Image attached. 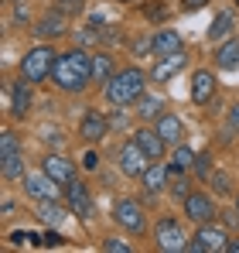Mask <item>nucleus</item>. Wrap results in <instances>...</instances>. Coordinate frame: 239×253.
<instances>
[{
  "label": "nucleus",
  "mask_w": 239,
  "mask_h": 253,
  "mask_svg": "<svg viewBox=\"0 0 239 253\" xmlns=\"http://www.w3.org/2000/svg\"><path fill=\"white\" fill-rule=\"evenodd\" d=\"M117 72H120V69H117V62H113L110 51H92V83L106 85Z\"/></svg>",
  "instance_id": "nucleus-25"
},
{
  "label": "nucleus",
  "mask_w": 239,
  "mask_h": 253,
  "mask_svg": "<svg viewBox=\"0 0 239 253\" xmlns=\"http://www.w3.org/2000/svg\"><path fill=\"white\" fill-rule=\"evenodd\" d=\"M140 185H144V192H151V195L167 192V185H171V168H167V161H151L147 171L140 174Z\"/></svg>",
  "instance_id": "nucleus-19"
},
{
  "label": "nucleus",
  "mask_w": 239,
  "mask_h": 253,
  "mask_svg": "<svg viewBox=\"0 0 239 253\" xmlns=\"http://www.w3.org/2000/svg\"><path fill=\"white\" fill-rule=\"evenodd\" d=\"M103 92H106V103H110V106L126 110V106H133V103L147 92V72L137 69V65H126V69H120L117 76L103 85Z\"/></svg>",
  "instance_id": "nucleus-2"
},
{
  "label": "nucleus",
  "mask_w": 239,
  "mask_h": 253,
  "mask_svg": "<svg viewBox=\"0 0 239 253\" xmlns=\"http://www.w3.org/2000/svg\"><path fill=\"white\" fill-rule=\"evenodd\" d=\"M24 147H21V137L10 130V126H3L0 130V161H7V158H14V154H21Z\"/></svg>",
  "instance_id": "nucleus-28"
},
{
  "label": "nucleus",
  "mask_w": 239,
  "mask_h": 253,
  "mask_svg": "<svg viewBox=\"0 0 239 253\" xmlns=\"http://www.w3.org/2000/svg\"><path fill=\"white\" fill-rule=\"evenodd\" d=\"M212 165H215V158L208 154V151H201V154H195V165H192V171L199 174V178H212Z\"/></svg>",
  "instance_id": "nucleus-30"
},
{
  "label": "nucleus",
  "mask_w": 239,
  "mask_h": 253,
  "mask_svg": "<svg viewBox=\"0 0 239 253\" xmlns=\"http://www.w3.org/2000/svg\"><path fill=\"white\" fill-rule=\"evenodd\" d=\"M62 195H65V202H69L72 215H79L82 222H89V219H92L96 202H92V192H89V185H85V181L72 178L69 185H62Z\"/></svg>",
  "instance_id": "nucleus-8"
},
{
  "label": "nucleus",
  "mask_w": 239,
  "mask_h": 253,
  "mask_svg": "<svg viewBox=\"0 0 239 253\" xmlns=\"http://www.w3.org/2000/svg\"><path fill=\"white\" fill-rule=\"evenodd\" d=\"M113 222H117L123 233H130V236H144L147 233V209L137 202V199H130V195H120L113 199Z\"/></svg>",
  "instance_id": "nucleus-4"
},
{
  "label": "nucleus",
  "mask_w": 239,
  "mask_h": 253,
  "mask_svg": "<svg viewBox=\"0 0 239 253\" xmlns=\"http://www.w3.org/2000/svg\"><path fill=\"white\" fill-rule=\"evenodd\" d=\"M10 3H21V0H10Z\"/></svg>",
  "instance_id": "nucleus-45"
},
{
  "label": "nucleus",
  "mask_w": 239,
  "mask_h": 253,
  "mask_svg": "<svg viewBox=\"0 0 239 253\" xmlns=\"http://www.w3.org/2000/svg\"><path fill=\"white\" fill-rule=\"evenodd\" d=\"M144 17H151V21H167V3H160V0L144 3Z\"/></svg>",
  "instance_id": "nucleus-33"
},
{
  "label": "nucleus",
  "mask_w": 239,
  "mask_h": 253,
  "mask_svg": "<svg viewBox=\"0 0 239 253\" xmlns=\"http://www.w3.org/2000/svg\"><path fill=\"white\" fill-rule=\"evenodd\" d=\"M236 212H239V195H236Z\"/></svg>",
  "instance_id": "nucleus-44"
},
{
  "label": "nucleus",
  "mask_w": 239,
  "mask_h": 253,
  "mask_svg": "<svg viewBox=\"0 0 239 253\" xmlns=\"http://www.w3.org/2000/svg\"><path fill=\"white\" fill-rule=\"evenodd\" d=\"M7 240H10L14 247H21V243H28V240H35V243H38V233H31V229H17V233H10Z\"/></svg>",
  "instance_id": "nucleus-38"
},
{
  "label": "nucleus",
  "mask_w": 239,
  "mask_h": 253,
  "mask_svg": "<svg viewBox=\"0 0 239 253\" xmlns=\"http://www.w3.org/2000/svg\"><path fill=\"white\" fill-rule=\"evenodd\" d=\"M154 130H158L160 137H164V144L167 147H174V144H181L185 140V120L178 117V113H160L158 120H154Z\"/></svg>",
  "instance_id": "nucleus-20"
},
{
  "label": "nucleus",
  "mask_w": 239,
  "mask_h": 253,
  "mask_svg": "<svg viewBox=\"0 0 239 253\" xmlns=\"http://www.w3.org/2000/svg\"><path fill=\"white\" fill-rule=\"evenodd\" d=\"M226 133L239 137V99L229 103V110H226Z\"/></svg>",
  "instance_id": "nucleus-34"
},
{
  "label": "nucleus",
  "mask_w": 239,
  "mask_h": 253,
  "mask_svg": "<svg viewBox=\"0 0 239 253\" xmlns=\"http://www.w3.org/2000/svg\"><path fill=\"white\" fill-rule=\"evenodd\" d=\"M31 31H35V38H38V42H55V38L69 35V17H65L62 10H48L41 21L31 24Z\"/></svg>",
  "instance_id": "nucleus-15"
},
{
  "label": "nucleus",
  "mask_w": 239,
  "mask_h": 253,
  "mask_svg": "<svg viewBox=\"0 0 239 253\" xmlns=\"http://www.w3.org/2000/svg\"><path fill=\"white\" fill-rule=\"evenodd\" d=\"M185 48V38H181V31H174V28H158L154 35H151V55L154 58H167V55H174V51H181Z\"/></svg>",
  "instance_id": "nucleus-18"
},
{
  "label": "nucleus",
  "mask_w": 239,
  "mask_h": 253,
  "mask_svg": "<svg viewBox=\"0 0 239 253\" xmlns=\"http://www.w3.org/2000/svg\"><path fill=\"white\" fill-rule=\"evenodd\" d=\"M117 165H120V171L126 174V178H137L140 181V174L147 171V165H151V158L144 154V147L130 137V140H123L120 144V151H117Z\"/></svg>",
  "instance_id": "nucleus-9"
},
{
  "label": "nucleus",
  "mask_w": 239,
  "mask_h": 253,
  "mask_svg": "<svg viewBox=\"0 0 239 253\" xmlns=\"http://www.w3.org/2000/svg\"><path fill=\"white\" fill-rule=\"evenodd\" d=\"M110 130H113V120H110L106 113H99V110H85V113H82V120H79V137L89 144V147L103 144Z\"/></svg>",
  "instance_id": "nucleus-11"
},
{
  "label": "nucleus",
  "mask_w": 239,
  "mask_h": 253,
  "mask_svg": "<svg viewBox=\"0 0 239 253\" xmlns=\"http://www.w3.org/2000/svg\"><path fill=\"white\" fill-rule=\"evenodd\" d=\"M14 209H17V202L14 199H3V212L0 215H14Z\"/></svg>",
  "instance_id": "nucleus-40"
},
{
  "label": "nucleus",
  "mask_w": 239,
  "mask_h": 253,
  "mask_svg": "<svg viewBox=\"0 0 239 253\" xmlns=\"http://www.w3.org/2000/svg\"><path fill=\"white\" fill-rule=\"evenodd\" d=\"M133 110H137V117H140L144 124H154L160 113H167V99L158 96V92H144V96L133 103Z\"/></svg>",
  "instance_id": "nucleus-21"
},
{
  "label": "nucleus",
  "mask_w": 239,
  "mask_h": 253,
  "mask_svg": "<svg viewBox=\"0 0 239 253\" xmlns=\"http://www.w3.org/2000/svg\"><path fill=\"white\" fill-rule=\"evenodd\" d=\"M31 110H35V83L17 76L7 85V113H10V120H24Z\"/></svg>",
  "instance_id": "nucleus-6"
},
{
  "label": "nucleus",
  "mask_w": 239,
  "mask_h": 253,
  "mask_svg": "<svg viewBox=\"0 0 239 253\" xmlns=\"http://www.w3.org/2000/svg\"><path fill=\"white\" fill-rule=\"evenodd\" d=\"M226 243H229V229L219 226V222H205L192 236L188 253H226Z\"/></svg>",
  "instance_id": "nucleus-7"
},
{
  "label": "nucleus",
  "mask_w": 239,
  "mask_h": 253,
  "mask_svg": "<svg viewBox=\"0 0 239 253\" xmlns=\"http://www.w3.org/2000/svg\"><path fill=\"white\" fill-rule=\"evenodd\" d=\"M215 69H239V35H229L226 42L215 44Z\"/></svg>",
  "instance_id": "nucleus-23"
},
{
  "label": "nucleus",
  "mask_w": 239,
  "mask_h": 253,
  "mask_svg": "<svg viewBox=\"0 0 239 253\" xmlns=\"http://www.w3.org/2000/svg\"><path fill=\"white\" fill-rule=\"evenodd\" d=\"M55 58H58L55 44H51V42H38L31 51H24V58H21V76L31 79L35 85L48 83V79H51V65H55Z\"/></svg>",
  "instance_id": "nucleus-3"
},
{
  "label": "nucleus",
  "mask_w": 239,
  "mask_h": 253,
  "mask_svg": "<svg viewBox=\"0 0 239 253\" xmlns=\"http://www.w3.org/2000/svg\"><path fill=\"white\" fill-rule=\"evenodd\" d=\"M233 28H236V21H233V14L229 10H219L215 14V21L208 24V31H205V38L212 44H219V42H226L229 35H233Z\"/></svg>",
  "instance_id": "nucleus-26"
},
{
  "label": "nucleus",
  "mask_w": 239,
  "mask_h": 253,
  "mask_svg": "<svg viewBox=\"0 0 239 253\" xmlns=\"http://www.w3.org/2000/svg\"><path fill=\"white\" fill-rule=\"evenodd\" d=\"M51 83L58 85L62 92H72V96L85 92V89L92 85V55H89L82 44L62 51V55L55 58V65H51Z\"/></svg>",
  "instance_id": "nucleus-1"
},
{
  "label": "nucleus",
  "mask_w": 239,
  "mask_h": 253,
  "mask_svg": "<svg viewBox=\"0 0 239 253\" xmlns=\"http://www.w3.org/2000/svg\"><path fill=\"white\" fill-rule=\"evenodd\" d=\"M151 236H154V250H160V253H185L188 243H192V236L185 233V226L178 219H171V215L160 219Z\"/></svg>",
  "instance_id": "nucleus-5"
},
{
  "label": "nucleus",
  "mask_w": 239,
  "mask_h": 253,
  "mask_svg": "<svg viewBox=\"0 0 239 253\" xmlns=\"http://www.w3.org/2000/svg\"><path fill=\"white\" fill-rule=\"evenodd\" d=\"M117 3H133V0H117Z\"/></svg>",
  "instance_id": "nucleus-43"
},
{
  "label": "nucleus",
  "mask_w": 239,
  "mask_h": 253,
  "mask_svg": "<svg viewBox=\"0 0 239 253\" xmlns=\"http://www.w3.org/2000/svg\"><path fill=\"white\" fill-rule=\"evenodd\" d=\"M35 206H38L35 215H38L44 226H62L65 215L72 212V209H69V202H58V199H44V202H35Z\"/></svg>",
  "instance_id": "nucleus-22"
},
{
  "label": "nucleus",
  "mask_w": 239,
  "mask_h": 253,
  "mask_svg": "<svg viewBox=\"0 0 239 253\" xmlns=\"http://www.w3.org/2000/svg\"><path fill=\"white\" fill-rule=\"evenodd\" d=\"M82 168L85 171H99V151H96V147H89V151L82 154Z\"/></svg>",
  "instance_id": "nucleus-37"
},
{
  "label": "nucleus",
  "mask_w": 239,
  "mask_h": 253,
  "mask_svg": "<svg viewBox=\"0 0 239 253\" xmlns=\"http://www.w3.org/2000/svg\"><path fill=\"white\" fill-rule=\"evenodd\" d=\"M14 21H17V24H24V21H28V10H21V7H17V10H14Z\"/></svg>",
  "instance_id": "nucleus-42"
},
{
  "label": "nucleus",
  "mask_w": 239,
  "mask_h": 253,
  "mask_svg": "<svg viewBox=\"0 0 239 253\" xmlns=\"http://www.w3.org/2000/svg\"><path fill=\"white\" fill-rule=\"evenodd\" d=\"M62 243H65V236H58L55 226H51L48 233H41V236H38V247H62Z\"/></svg>",
  "instance_id": "nucleus-36"
},
{
  "label": "nucleus",
  "mask_w": 239,
  "mask_h": 253,
  "mask_svg": "<svg viewBox=\"0 0 239 253\" xmlns=\"http://www.w3.org/2000/svg\"><path fill=\"white\" fill-rule=\"evenodd\" d=\"M205 3H212V0H181V10H185V14H195V10H201Z\"/></svg>",
  "instance_id": "nucleus-39"
},
{
  "label": "nucleus",
  "mask_w": 239,
  "mask_h": 253,
  "mask_svg": "<svg viewBox=\"0 0 239 253\" xmlns=\"http://www.w3.org/2000/svg\"><path fill=\"white\" fill-rule=\"evenodd\" d=\"M55 10H62L65 17H82L85 14V0H55Z\"/></svg>",
  "instance_id": "nucleus-31"
},
{
  "label": "nucleus",
  "mask_w": 239,
  "mask_h": 253,
  "mask_svg": "<svg viewBox=\"0 0 239 253\" xmlns=\"http://www.w3.org/2000/svg\"><path fill=\"white\" fill-rule=\"evenodd\" d=\"M233 3H236V7H239V0H233Z\"/></svg>",
  "instance_id": "nucleus-46"
},
{
  "label": "nucleus",
  "mask_w": 239,
  "mask_h": 253,
  "mask_svg": "<svg viewBox=\"0 0 239 253\" xmlns=\"http://www.w3.org/2000/svg\"><path fill=\"white\" fill-rule=\"evenodd\" d=\"M188 69V48H181V51H174V55H167V58H158L154 62V69H151V79L154 83H171L178 72H185Z\"/></svg>",
  "instance_id": "nucleus-16"
},
{
  "label": "nucleus",
  "mask_w": 239,
  "mask_h": 253,
  "mask_svg": "<svg viewBox=\"0 0 239 253\" xmlns=\"http://www.w3.org/2000/svg\"><path fill=\"white\" fill-rule=\"evenodd\" d=\"M219 96V76L212 69H195L192 72V103L195 106H208Z\"/></svg>",
  "instance_id": "nucleus-14"
},
{
  "label": "nucleus",
  "mask_w": 239,
  "mask_h": 253,
  "mask_svg": "<svg viewBox=\"0 0 239 253\" xmlns=\"http://www.w3.org/2000/svg\"><path fill=\"white\" fill-rule=\"evenodd\" d=\"M24 195L31 199V202H44V199H58V181L51 178V174H44V171H28L24 174Z\"/></svg>",
  "instance_id": "nucleus-12"
},
{
  "label": "nucleus",
  "mask_w": 239,
  "mask_h": 253,
  "mask_svg": "<svg viewBox=\"0 0 239 253\" xmlns=\"http://www.w3.org/2000/svg\"><path fill=\"white\" fill-rule=\"evenodd\" d=\"M167 192H171V199L185 202V199L192 195V188H188V174H171V185H167Z\"/></svg>",
  "instance_id": "nucleus-29"
},
{
  "label": "nucleus",
  "mask_w": 239,
  "mask_h": 253,
  "mask_svg": "<svg viewBox=\"0 0 239 253\" xmlns=\"http://www.w3.org/2000/svg\"><path fill=\"white\" fill-rule=\"evenodd\" d=\"M24 174H28L24 151L14 154V158H7V161H0V178H3V181H24Z\"/></svg>",
  "instance_id": "nucleus-27"
},
{
  "label": "nucleus",
  "mask_w": 239,
  "mask_h": 253,
  "mask_svg": "<svg viewBox=\"0 0 239 253\" xmlns=\"http://www.w3.org/2000/svg\"><path fill=\"white\" fill-rule=\"evenodd\" d=\"M208 185L219 192V195H229L233 192V178L226 174V171H212V178H208Z\"/></svg>",
  "instance_id": "nucleus-32"
},
{
  "label": "nucleus",
  "mask_w": 239,
  "mask_h": 253,
  "mask_svg": "<svg viewBox=\"0 0 239 253\" xmlns=\"http://www.w3.org/2000/svg\"><path fill=\"white\" fill-rule=\"evenodd\" d=\"M192 165H195V151H192L185 140L167 151V168H171V174H188Z\"/></svg>",
  "instance_id": "nucleus-24"
},
{
  "label": "nucleus",
  "mask_w": 239,
  "mask_h": 253,
  "mask_svg": "<svg viewBox=\"0 0 239 253\" xmlns=\"http://www.w3.org/2000/svg\"><path fill=\"white\" fill-rule=\"evenodd\" d=\"M181 212H185V219H188V222L205 226V222H215L219 206H215V199H212L208 192H192V195L181 202Z\"/></svg>",
  "instance_id": "nucleus-10"
},
{
  "label": "nucleus",
  "mask_w": 239,
  "mask_h": 253,
  "mask_svg": "<svg viewBox=\"0 0 239 253\" xmlns=\"http://www.w3.org/2000/svg\"><path fill=\"white\" fill-rule=\"evenodd\" d=\"M133 140L144 147V154H147L151 161H167V151H171V147L164 144V137H160L154 126H137V130H133Z\"/></svg>",
  "instance_id": "nucleus-17"
},
{
  "label": "nucleus",
  "mask_w": 239,
  "mask_h": 253,
  "mask_svg": "<svg viewBox=\"0 0 239 253\" xmlns=\"http://www.w3.org/2000/svg\"><path fill=\"white\" fill-rule=\"evenodd\" d=\"M41 171H44V174H51L58 185H69L72 178H79L76 161H72V158H65L62 151H48V154L41 158Z\"/></svg>",
  "instance_id": "nucleus-13"
},
{
  "label": "nucleus",
  "mask_w": 239,
  "mask_h": 253,
  "mask_svg": "<svg viewBox=\"0 0 239 253\" xmlns=\"http://www.w3.org/2000/svg\"><path fill=\"white\" fill-rule=\"evenodd\" d=\"M226 253H239V236H229V243H226Z\"/></svg>",
  "instance_id": "nucleus-41"
},
{
  "label": "nucleus",
  "mask_w": 239,
  "mask_h": 253,
  "mask_svg": "<svg viewBox=\"0 0 239 253\" xmlns=\"http://www.w3.org/2000/svg\"><path fill=\"white\" fill-rule=\"evenodd\" d=\"M103 250H110V253H130L133 247H130V243H123L120 236H106V240H103Z\"/></svg>",
  "instance_id": "nucleus-35"
}]
</instances>
